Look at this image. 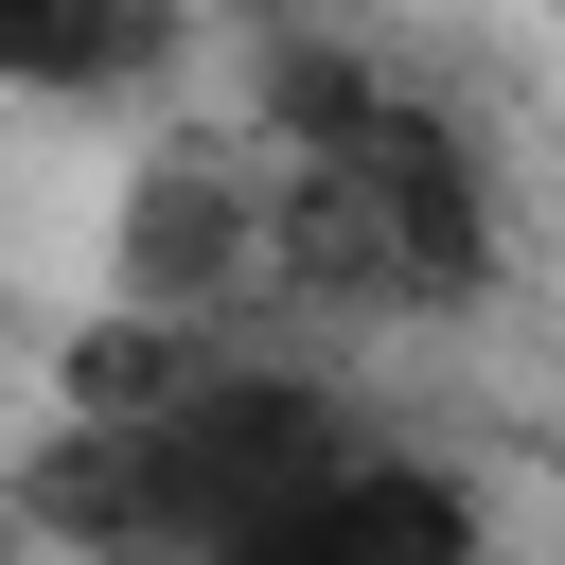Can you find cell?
Masks as SVG:
<instances>
[{"label":"cell","instance_id":"cell-4","mask_svg":"<svg viewBox=\"0 0 565 565\" xmlns=\"http://www.w3.org/2000/svg\"><path fill=\"white\" fill-rule=\"evenodd\" d=\"M212 353H230V318H177V300H124V282H106V318L53 335V406H71V424H159Z\"/></svg>","mask_w":565,"mask_h":565},{"label":"cell","instance_id":"cell-6","mask_svg":"<svg viewBox=\"0 0 565 565\" xmlns=\"http://www.w3.org/2000/svg\"><path fill=\"white\" fill-rule=\"evenodd\" d=\"M530 18H565V0H530Z\"/></svg>","mask_w":565,"mask_h":565},{"label":"cell","instance_id":"cell-2","mask_svg":"<svg viewBox=\"0 0 565 565\" xmlns=\"http://www.w3.org/2000/svg\"><path fill=\"white\" fill-rule=\"evenodd\" d=\"M459 547H494V494L441 477V459L388 441V424H353V441L282 494V530H265V565H459Z\"/></svg>","mask_w":565,"mask_h":565},{"label":"cell","instance_id":"cell-5","mask_svg":"<svg viewBox=\"0 0 565 565\" xmlns=\"http://www.w3.org/2000/svg\"><path fill=\"white\" fill-rule=\"evenodd\" d=\"M0 530H18V494H0Z\"/></svg>","mask_w":565,"mask_h":565},{"label":"cell","instance_id":"cell-3","mask_svg":"<svg viewBox=\"0 0 565 565\" xmlns=\"http://www.w3.org/2000/svg\"><path fill=\"white\" fill-rule=\"evenodd\" d=\"M194 0H0V106H141L177 88Z\"/></svg>","mask_w":565,"mask_h":565},{"label":"cell","instance_id":"cell-1","mask_svg":"<svg viewBox=\"0 0 565 565\" xmlns=\"http://www.w3.org/2000/svg\"><path fill=\"white\" fill-rule=\"evenodd\" d=\"M265 177H282V282L335 265V300L388 318H477L512 230H494V159L441 88H406L353 35H282L265 53Z\"/></svg>","mask_w":565,"mask_h":565}]
</instances>
